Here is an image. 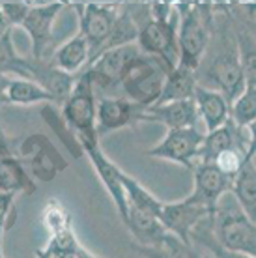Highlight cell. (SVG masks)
<instances>
[{
    "label": "cell",
    "mask_w": 256,
    "mask_h": 258,
    "mask_svg": "<svg viewBox=\"0 0 256 258\" xmlns=\"http://www.w3.org/2000/svg\"><path fill=\"white\" fill-rule=\"evenodd\" d=\"M213 238L223 249L256 256V226L254 219L239 208L236 199L226 193L219 200L212 215Z\"/></svg>",
    "instance_id": "obj_1"
},
{
    "label": "cell",
    "mask_w": 256,
    "mask_h": 258,
    "mask_svg": "<svg viewBox=\"0 0 256 258\" xmlns=\"http://www.w3.org/2000/svg\"><path fill=\"white\" fill-rule=\"evenodd\" d=\"M96 107L97 97L92 79L86 71L79 73L70 96L66 97L62 116L68 127L77 135L83 150L99 144V137L96 131Z\"/></svg>",
    "instance_id": "obj_2"
},
{
    "label": "cell",
    "mask_w": 256,
    "mask_h": 258,
    "mask_svg": "<svg viewBox=\"0 0 256 258\" xmlns=\"http://www.w3.org/2000/svg\"><path fill=\"white\" fill-rule=\"evenodd\" d=\"M178 10V25H176V38H178V66L199 70L202 56L208 47V21L204 13H200L199 4H174Z\"/></svg>",
    "instance_id": "obj_3"
},
{
    "label": "cell",
    "mask_w": 256,
    "mask_h": 258,
    "mask_svg": "<svg viewBox=\"0 0 256 258\" xmlns=\"http://www.w3.org/2000/svg\"><path fill=\"white\" fill-rule=\"evenodd\" d=\"M167 73L168 70L159 60L141 52V56L135 58L133 64L123 73L118 88L123 90L127 101L139 105L142 109H148L157 101Z\"/></svg>",
    "instance_id": "obj_4"
},
{
    "label": "cell",
    "mask_w": 256,
    "mask_h": 258,
    "mask_svg": "<svg viewBox=\"0 0 256 258\" xmlns=\"http://www.w3.org/2000/svg\"><path fill=\"white\" fill-rule=\"evenodd\" d=\"M135 23L139 26L137 47L142 54L157 58L168 71L178 66V38H176V23L172 19L157 21L150 17V8L146 4L144 17H139L131 12Z\"/></svg>",
    "instance_id": "obj_5"
},
{
    "label": "cell",
    "mask_w": 256,
    "mask_h": 258,
    "mask_svg": "<svg viewBox=\"0 0 256 258\" xmlns=\"http://www.w3.org/2000/svg\"><path fill=\"white\" fill-rule=\"evenodd\" d=\"M212 206H208L199 195L191 193L183 200L176 202H163L159 212V221L168 234L178 239L191 243V234L197 226L210 215H213Z\"/></svg>",
    "instance_id": "obj_6"
},
{
    "label": "cell",
    "mask_w": 256,
    "mask_h": 258,
    "mask_svg": "<svg viewBox=\"0 0 256 258\" xmlns=\"http://www.w3.org/2000/svg\"><path fill=\"white\" fill-rule=\"evenodd\" d=\"M79 12V25H81V36L84 38L90 51V62L96 58L103 51V47L109 39V34L114 26V21L120 13V8L116 4H77Z\"/></svg>",
    "instance_id": "obj_7"
},
{
    "label": "cell",
    "mask_w": 256,
    "mask_h": 258,
    "mask_svg": "<svg viewBox=\"0 0 256 258\" xmlns=\"http://www.w3.org/2000/svg\"><path fill=\"white\" fill-rule=\"evenodd\" d=\"M139 56H141V51H139L137 43L109 49V51H103L99 56H96L90 62L86 73L92 79L94 88L114 90L120 86L123 73L127 71L129 66L133 64V60L139 58Z\"/></svg>",
    "instance_id": "obj_8"
},
{
    "label": "cell",
    "mask_w": 256,
    "mask_h": 258,
    "mask_svg": "<svg viewBox=\"0 0 256 258\" xmlns=\"http://www.w3.org/2000/svg\"><path fill=\"white\" fill-rule=\"evenodd\" d=\"M204 133L197 127L191 129H172L167 131L163 141L157 142L154 148H150L146 155L155 159L178 163L185 168H195V161H199V152L202 146Z\"/></svg>",
    "instance_id": "obj_9"
},
{
    "label": "cell",
    "mask_w": 256,
    "mask_h": 258,
    "mask_svg": "<svg viewBox=\"0 0 256 258\" xmlns=\"http://www.w3.org/2000/svg\"><path fill=\"white\" fill-rule=\"evenodd\" d=\"M66 8L62 2H47L38 4L34 2L28 15L23 21V28L32 39V58L47 60L52 47V25L58 13Z\"/></svg>",
    "instance_id": "obj_10"
},
{
    "label": "cell",
    "mask_w": 256,
    "mask_h": 258,
    "mask_svg": "<svg viewBox=\"0 0 256 258\" xmlns=\"http://www.w3.org/2000/svg\"><path fill=\"white\" fill-rule=\"evenodd\" d=\"M144 109L127 101L125 97L103 96L97 99L96 107V131L97 137L109 135L112 131L142 122Z\"/></svg>",
    "instance_id": "obj_11"
},
{
    "label": "cell",
    "mask_w": 256,
    "mask_h": 258,
    "mask_svg": "<svg viewBox=\"0 0 256 258\" xmlns=\"http://www.w3.org/2000/svg\"><path fill=\"white\" fill-rule=\"evenodd\" d=\"M208 79L215 84L213 90L223 94V97L232 105L241 92H243L247 77H245V70L241 66L239 54L237 52H224L221 56L213 60L210 70H208Z\"/></svg>",
    "instance_id": "obj_12"
},
{
    "label": "cell",
    "mask_w": 256,
    "mask_h": 258,
    "mask_svg": "<svg viewBox=\"0 0 256 258\" xmlns=\"http://www.w3.org/2000/svg\"><path fill=\"white\" fill-rule=\"evenodd\" d=\"M142 122H157L161 125H165L168 131L191 129L197 127L199 114H197L193 99H185V101H172V103L148 107V109H144Z\"/></svg>",
    "instance_id": "obj_13"
},
{
    "label": "cell",
    "mask_w": 256,
    "mask_h": 258,
    "mask_svg": "<svg viewBox=\"0 0 256 258\" xmlns=\"http://www.w3.org/2000/svg\"><path fill=\"white\" fill-rule=\"evenodd\" d=\"M86 155L90 157V161L96 168L97 176H99V180L101 183L107 187L110 195V200L114 202L116 210L120 213V217L122 221L125 219V213H127V200H125V191H123V185H122V168H118L114 163L110 161L107 155L103 154V150L99 148V144L97 146H92V148H84Z\"/></svg>",
    "instance_id": "obj_14"
},
{
    "label": "cell",
    "mask_w": 256,
    "mask_h": 258,
    "mask_svg": "<svg viewBox=\"0 0 256 258\" xmlns=\"http://www.w3.org/2000/svg\"><path fill=\"white\" fill-rule=\"evenodd\" d=\"M193 103L199 114V120L204 122L208 133L221 127L230 120V103L213 88L208 86H197L193 94Z\"/></svg>",
    "instance_id": "obj_15"
},
{
    "label": "cell",
    "mask_w": 256,
    "mask_h": 258,
    "mask_svg": "<svg viewBox=\"0 0 256 258\" xmlns=\"http://www.w3.org/2000/svg\"><path fill=\"white\" fill-rule=\"evenodd\" d=\"M195 174V191L208 206L217 208L219 200L230 191V178L224 176L212 163H197L193 168Z\"/></svg>",
    "instance_id": "obj_16"
},
{
    "label": "cell",
    "mask_w": 256,
    "mask_h": 258,
    "mask_svg": "<svg viewBox=\"0 0 256 258\" xmlns=\"http://www.w3.org/2000/svg\"><path fill=\"white\" fill-rule=\"evenodd\" d=\"M254 150L247 155L245 163L230 180V191L228 193L236 199L239 208L243 210L250 219H254L256 213V163Z\"/></svg>",
    "instance_id": "obj_17"
},
{
    "label": "cell",
    "mask_w": 256,
    "mask_h": 258,
    "mask_svg": "<svg viewBox=\"0 0 256 258\" xmlns=\"http://www.w3.org/2000/svg\"><path fill=\"white\" fill-rule=\"evenodd\" d=\"M123 225L127 226V230L135 238L137 245H154V243L165 238V234H167L157 215L141 212V210H135V208H127Z\"/></svg>",
    "instance_id": "obj_18"
},
{
    "label": "cell",
    "mask_w": 256,
    "mask_h": 258,
    "mask_svg": "<svg viewBox=\"0 0 256 258\" xmlns=\"http://www.w3.org/2000/svg\"><path fill=\"white\" fill-rule=\"evenodd\" d=\"M197 71L183 68V66H176L174 70L167 73V79L163 83L161 94L154 105H165L172 103V101H185L193 99L195 88H197Z\"/></svg>",
    "instance_id": "obj_19"
},
{
    "label": "cell",
    "mask_w": 256,
    "mask_h": 258,
    "mask_svg": "<svg viewBox=\"0 0 256 258\" xmlns=\"http://www.w3.org/2000/svg\"><path fill=\"white\" fill-rule=\"evenodd\" d=\"M88 60H90L88 45H86L83 36L77 34V36H73L71 39H68L64 45L58 47L56 51L51 54L49 62L56 70L77 77L79 71L83 70V66L88 64Z\"/></svg>",
    "instance_id": "obj_20"
},
{
    "label": "cell",
    "mask_w": 256,
    "mask_h": 258,
    "mask_svg": "<svg viewBox=\"0 0 256 258\" xmlns=\"http://www.w3.org/2000/svg\"><path fill=\"white\" fill-rule=\"evenodd\" d=\"M0 193L13 195V197L17 193H36V183L15 155L0 157Z\"/></svg>",
    "instance_id": "obj_21"
},
{
    "label": "cell",
    "mask_w": 256,
    "mask_h": 258,
    "mask_svg": "<svg viewBox=\"0 0 256 258\" xmlns=\"http://www.w3.org/2000/svg\"><path fill=\"white\" fill-rule=\"evenodd\" d=\"M137 254L142 258H204L193 243H185L172 234H165V238L154 245H131Z\"/></svg>",
    "instance_id": "obj_22"
},
{
    "label": "cell",
    "mask_w": 256,
    "mask_h": 258,
    "mask_svg": "<svg viewBox=\"0 0 256 258\" xmlns=\"http://www.w3.org/2000/svg\"><path fill=\"white\" fill-rule=\"evenodd\" d=\"M8 105H38V103H54V99L49 92L41 88L38 83L28 79L12 77L6 90Z\"/></svg>",
    "instance_id": "obj_23"
},
{
    "label": "cell",
    "mask_w": 256,
    "mask_h": 258,
    "mask_svg": "<svg viewBox=\"0 0 256 258\" xmlns=\"http://www.w3.org/2000/svg\"><path fill=\"white\" fill-rule=\"evenodd\" d=\"M230 122L237 129H254L256 122V81H247L243 92L232 101Z\"/></svg>",
    "instance_id": "obj_24"
},
{
    "label": "cell",
    "mask_w": 256,
    "mask_h": 258,
    "mask_svg": "<svg viewBox=\"0 0 256 258\" xmlns=\"http://www.w3.org/2000/svg\"><path fill=\"white\" fill-rule=\"evenodd\" d=\"M120 178H122V185H123V191H125L127 208H135V210H141V212L154 213V215L159 217L163 202L150 193L142 183H139V181L135 180L133 176H129L127 172L122 170Z\"/></svg>",
    "instance_id": "obj_25"
},
{
    "label": "cell",
    "mask_w": 256,
    "mask_h": 258,
    "mask_svg": "<svg viewBox=\"0 0 256 258\" xmlns=\"http://www.w3.org/2000/svg\"><path fill=\"white\" fill-rule=\"evenodd\" d=\"M0 73L8 77H19L28 79L30 73V60L23 58L19 52L15 51L12 39V30L0 36Z\"/></svg>",
    "instance_id": "obj_26"
},
{
    "label": "cell",
    "mask_w": 256,
    "mask_h": 258,
    "mask_svg": "<svg viewBox=\"0 0 256 258\" xmlns=\"http://www.w3.org/2000/svg\"><path fill=\"white\" fill-rule=\"evenodd\" d=\"M191 243L197 249H204L210 258H256L249 254H241V252H234L228 249H223L219 245L212 232V215L200 223L191 234Z\"/></svg>",
    "instance_id": "obj_27"
},
{
    "label": "cell",
    "mask_w": 256,
    "mask_h": 258,
    "mask_svg": "<svg viewBox=\"0 0 256 258\" xmlns=\"http://www.w3.org/2000/svg\"><path fill=\"white\" fill-rule=\"evenodd\" d=\"M137 36H139V26L135 23L133 15L129 10H122L114 21V26L109 34V39L103 47V51H109V49H116V47H125V45H135L137 43ZM101 51V52H103ZM99 52V54H101ZM97 54V56H99Z\"/></svg>",
    "instance_id": "obj_28"
},
{
    "label": "cell",
    "mask_w": 256,
    "mask_h": 258,
    "mask_svg": "<svg viewBox=\"0 0 256 258\" xmlns=\"http://www.w3.org/2000/svg\"><path fill=\"white\" fill-rule=\"evenodd\" d=\"M252 150H254V146H250V148L236 146V148L224 150V152H221L219 155L213 157L212 165L217 168V170H221L224 176H228V178L232 180V176L236 174L237 170L241 168V165H243L245 159H247V155H249Z\"/></svg>",
    "instance_id": "obj_29"
},
{
    "label": "cell",
    "mask_w": 256,
    "mask_h": 258,
    "mask_svg": "<svg viewBox=\"0 0 256 258\" xmlns=\"http://www.w3.org/2000/svg\"><path fill=\"white\" fill-rule=\"evenodd\" d=\"M34 2H2L0 4V12L4 15V21L6 25L12 28L15 25H23L25 17L28 15L30 8H32Z\"/></svg>",
    "instance_id": "obj_30"
},
{
    "label": "cell",
    "mask_w": 256,
    "mask_h": 258,
    "mask_svg": "<svg viewBox=\"0 0 256 258\" xmlns=\"http://www.w3.org/2000/svg\"><path fill=\"white\" fill-rule=\"evenodd\" d=\"M13 204H15V197H13V195L0 193V245H2V241H4V234L10 230L12 221H13V217H15Z\"/></svg>",
    "instance_id": "obj_31"
},
{
    "label": "cell",
    "mask_w": 256,
    "mask_h": 258,
    "mask_svg": "<svg viewBox=\"0 0 256 258\" xmlns=\"http://www.w3.org/2000/svg\"><path fill=\"white\" fill-rule=\"evenodd\" d=\"M12 154V148H10V141H8V135L2 123H0V157H10Z\"/></svg>",
    "instance_id": "obj_32"
},
{
    "label": "cell",
    "mask_w": 256,
    "mask_h": 258,
    "mask_svg": "<svg viewBox=\"0 0 256 258\" xmlns=\"http://www.w3.org/2000/svg\"><path fill=\"white\" fill-rule=\"evenodd\" d=\"M10 79L12 77H8V75H4V73H0V107L8 105L6 90H8V84H10Z\"/></svg>",
    "instance_id": "obj_33"
},
{
    "label": "cell",
    "mask_w": 256,
    "mask_h": 258,
    "mask_svg": "<svg viewBox=\"0 0 256 258\" xmlns=\"http://www.w3.org/2000/svg\"><path fill=\"white\" fill-rule=\"evenodd\" d=\"M8 30H12V28L6 25V21H4V15H2V12H0V36H2V34H6Z\"/></svg>",
    "instance_id": "obj_34"
},
{
    "label": "cell",
    "mask_w": 256,
    "mask_h": 258,
    "mask_svg": "<svg viewBox=\"0 0 256 258\" xmlns=\"http://www.w3.org/2000/svg\"><path fill=\"white\" fill-rule=\"evenodd\" d=\"M0 258H4V254H2V245H0Z\"/></svg>",
    "instance_id": "obj_35"
},
{
    "label": "cell",
    "mask_w": 256,
    "mask_h": 258,
    "mask_svg": "<svg viewBox=\"0 0 256 258\" xmlns=\"http://www.w3.org/2000/svg\"><path fill=\"white\" fill-rule=\"evenodd\" d=\"M88 258H99V256H94V254H90V256Z\"/></svg>",
    "instance_id": "obj_36"
},
{
    "label": "cell",
    "mask_w": 256,
    "mask_h": 258,
    "mask_svg": "<svg viewBox=\"0 0 256 258\" xmlns=\"http://www.w3.org/2000/svg\"><path fill=\"white\" fill-rule=\"evenodd\" d=\"M204 258H210V256H204Z\"/></svg>",
    "instance_id": "obj_37"
}]
</instances>
